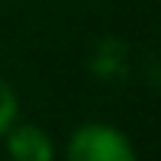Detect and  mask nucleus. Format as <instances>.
Here are the masks:
<instances>
[{
	"instance_id": "nucleus-1",
	"label": "nucleus",
	"mask_w": 161,
	"mask_h": 161,
	"mask_svg": "<svg viewBox=\"0 0 161 161\" xmlns=\"http://www.w3.org/2000/svg\"><path fill=\"white\" fill-rule=\"evenodd\" d=\"M69 161H131L135 145L131 138L112 122H86L76 125L66 142Z\"/></svg>"
},
{
	"instance_id": "nucleus-3",
	"label": "nucleus",
	"mask_w": 161,
	"mask_h": 161,
	"mask_svg": "<svg viewBox=\"0 0 161 161\" xmlns=\"http://www.w3.org/2000/svg\"><path fill=\"white\" fill-rule=\"evenodd\" d=\"M20 119V99H17V89L0 76V138L7 135Z\"/></svg>"
},
{
	"instance_id": "nucleus-2",
	"label": "nucleus",
	"mask_w": 161,
	"mask_h": 161,
	"mask_svg": "<svg viewBox=\"0 0 161 161\" xmlns=\"http://www.w3.org/2000/svg\"><path fill=\"white\" fill-rule=\"evenodd\" d=\"M3 148L17 161H53L56 158V142L40 125H20L17 122L3 135Z\"/></svg>"
}]
</instances>
